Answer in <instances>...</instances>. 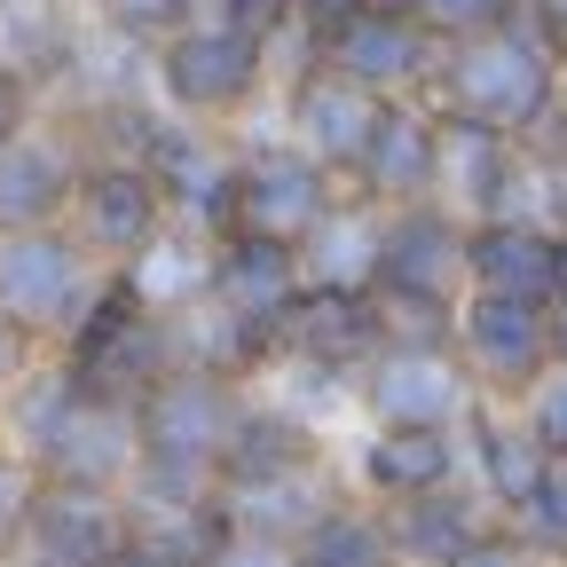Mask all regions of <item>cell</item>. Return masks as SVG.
Returning a JSON list of instances; mask_svg holds the SVG:
<instances>
[{"label":"cell","instance_id":"6da1fadb","mask_svg":"<svg viewBox=\"0 0 567 567\" xmlns=\"http://www.w3.org/2000/svg\"><path fill=\"white\" fill-rule=\"evenodd\" d=\"M425 103H442V111H465L496 134H513L528 142L551 103H559V48L536 32V17L520 9L513 24H496V32H473V40H450L442 48V71H434V95Z\"/></svg>","mask_w":567,"mask_h":567},{"label":"cell","instance_id":"7a4b0ae2","mask_svg":"<svg viewBox=\"0 0 567 567\" xmlns=\"http://www.w3.org/2000/svg\"><path fill=\"white\" fill-rule=\"evenodd\" d=\"M151 87L182 118H245L252 103L276 95V55L268 32L252 24H174L151 48Z\"/></svg>","mask_w":567,"mask_h":567},{"label":"cell","instance_id":"3957f363","mask_svg":"<svg viewBox=\"0 0 567 567\" xmlns=\"http://www.w3.org/2000/svg\"><path fill=\"white\" fill-rule=\"evenodd\" d=\"M55 354H63V371L80 379V394L134 410L142 394H151V386L174 371V331H166V316L142 308V300H134V284L111 268V276L95 284L87 316L55 339Z\"/></svg>","mask_w":567,"mask_h":567},{"label":"cell","instance_id":"277c9868","mask_svg":"<svg viewBox=\"0 0 567 567\" xmlns=\"http://www.w3.org/2000/svg\"><path fill=\"white\" fill-rule=\"evenodd\" d=\"M300 24V17H292ZM308 32V24H300ZM316 63L347 71V80H363L371 95H434V71H442V32L410 17L402 0H347L331 24L308 32Z\"/></svg>","mask_w":567,"mask_h":567},{"label":"cell","instance_id":"5b68a950","mask_svg":"<svg viewBox=\"0 0 567 567\" xmlns=\"http://www.w3.org/2000/svg\"><path fill=\"white\" fill-rule=\"evenodd\" d=\"M103 276L111 268L55 221L48 229H0V308H9L24 331H40V339H63L80 323Z\"/></svg>","mask_w":567,"mask_h":567},{"label":"cell","instance_id":"8992f818","mask_svg":"<svg viewBox=\"0 0 567 567\" xmlns=\"http://www.w3.org/2000/svg\"><path fill=\"white\" fill-rule=\"evenodd\" d=\"M339 174L316 166L292 134L276 126H252L237 142V229H260V237H284V245H300L323 213L339 205Z\"/></svg>","mask_w":567,"mask_h":567},{"label":"cell","instance_id":"52a82bcc","mask_svg":"<svg viewBox=\"0 0 567 567\" xmlns=\"http://www.w3.org/2000/svg\"><path fill=\"white\" fill-rule=\"evenodd\" d=\"M457 363L481 394L496 402H520L544 371H551V316L536 300H505V292H465L457 300Z\"/></svg>","mask_w":567,"mask_h":567},{"label":"cell","instance_id":"ba28073f","mask_svg":"<svg viewBox=\"0 0 567 567\" xmlns=\"http://www.w3.org/2000/svg\"><path fill=\"white\" fill-rule=\"evenodd\" d=\"M473 379L457 363V347H417L386 339L363 371H354V410L363 425H457L473 410Z\"/></svg>","mask_w":567,"mask_h":567},{"label":"cell","instance_id":"9c48e42d","mask_svg":"<svg viewBox=\"0 0 567 567\" xmlns=\"http://www.w3.org/2000/svg\"><path fill=\"white\" fill-rule=\"evenodd\" d=\"M166 221H174V205H166L158 174L142 158H87L80 189H71V205H63V229L80 237L95 260H111V268H126Z\"/></svg>","mask_w":567,"mask_h":567},{"label":"cell","instance_id":"30bf717a","mask_svg":"<svg viewBox=\"0 0 567 567\" xmlns=\"http://www.w3.org/2000/svg\"><path fill=\"white\" fill-rule=\"evenodd\" d=\"M379 111H386V95H371L363 80H347V71H331V63H308V71H292V80L276 87L284 134H292L316 166H331L339 182L363 166V142H371Z\"/></svg>","mask_w":567,"mask_h":567},{"label":"cell","instance_id":"8fae6325","mask_svg":"<svg viewBox=\"0 0 567 567\" xmlns=\"http://www.w3.org/2000/svg\"><path fill=\"white\" fill-rule=\"evenodd\" d=\"M87 174V151H80V126L71 118H24L0 134V229H48L63 221L71 189Z\"/></svg>","mask_w":567,"mask_h":567},{"label":"cell","instance_id":"7c38bea8","mask_svg":"<svg viewBox=\"0 0 567 567\" xmlns=\"http://www.w3.org/2000/svg\"><path fill=\"white\" fill-rule=\"evenodd\" d=\"M386 347V316L371 284H300V300L276 316V354H300L323 371H363Z\"/></svg>","mask_w":567,"mask_h":567},{"label":"cell","instance_id":"4fadbf2b","mask_svg":"<svg viewBox=\"0 0 567 567\" xmlns=\"http://www.w3.org/2000/svg\"><path fill=\"white\" fill-rule=\"evenodd\" d=\"M371 292H417V300H465V221L450 205L417 197L386 205V237H379V276Z\"/></svg>","mask_w":567,"mask_h":567},{"label":"cell","instance_id":"5bb4252c","mask_svg":"<svg viewBox=\"0 0 567 567\" xmlns=\"http://www.w3.org/2000/svg\"><path fill=\"white\" fill-rule=\"evenodd\" d=\"M134 544V513L126 496H103V488H40L32 505V528H24V567H118Z\"/></svg>","mask_w":567,"mask_h":567},{"label":"cell","instance_id":"9a60e30c","mask_svg":"<svg viewBox=\"0 0 567 567\" xmlns=\"http://www.w3.org/2000/svg\"><path fill=\"white\" fill-rule=\"evenodd\" d=\"M450 481H465L457 425H371L347 457V488L371 505H402V496L450 488Z\"/></svg>","mask_w":567,"mask_h":567},{"label":"cell","instance_id":"2e32d148","mask_svg":"<svg viewBox=\"0 0 567 567\" xmlns=\"http://www.w3.org/2000/svg\"><path fill=\"white\" fill-rule=\"evenodd\" d=\"M457 450H465V481L481 488L488 513H513L536 488V473L551 465V450L536 442L520 402H496V394H473V410L457 417Z\"/></svg>","mask_w":567,"mask_h":567},{"label":"cell","instance_id":"e0dca14e","mask_svg":"<svg viewBox=\"0 0 567 567\" xmlns=\"http://www.w3.org/2000/svg\"><path fill=\"white\" fill-rule=\"evenodd\" d=\"M32 465H40V481H55V488H103V496H126V481H134V465H142L134 410L80 394V402H71V417L55 425V442H48Z\"/></svg>","mask_w":567,"mask_h":567},{"label":"cell","instance_id":"ac0fdd59","mask_svg":"<svg viewBox=\"0 0 567 567\" xmlns=\"http://www.w3.org/2000/svg\"><path fill=\"white\" fill-rule=\"evenodd\" d=\"M434 134H442V111L425 95H386L371 142H363V166L347 174V189H363L371 205H417L434 197Z\"/></svg>","mask_w":567,"mask_h":567},{"label":"cell","instance_id":"d6986e66","mask_svg":"<svg viewBox=\"0 0 567 567\" xmlns=\"http://www.w3.org/2000/svg\"><path fill=\"white\" fill-rule=\"evenodd\" d=\"M465 292H505L551 308L559 292V221H473L465 229Z\"/></svg>","mask_w":567,"mask_h":567},{"label":"cell","instance_id":"ffe728a7","mask_svg":"<svg viewBox=\"0 0 567 567\" xmlns=\"http://www.w3.org/2000/svg\"><path fill=\"white\" fill-rule=\"evenodd\" d=\"M442 111V103H434ZM520 158V142L513 134H496L465 111H442V134H434V205H450L457 221H488L496 197H505V174Z\"/></svg>","mask_w":567,"mask_h":567},{"label":"cell","instance_id":"44dd1931","mask_svg":"<svg viewBox=\"0 0 567 567\" xmlns=\"http://www.w3.org/2000/svg\"><path fill=\"white\" fill-rule=\"evenodd\" d=\"M166 331H174V363L182 371L229 379V386H260L268 363H276V323H252V316H237L229 300H213V292L197 308L166 316Z\"/></svg>","mask_w":567,"mask_h":567},{"label":"cell","instance_id":"7402d4cb","mask_svg":"<svg viewBox=\"0 0 567 567\" xmlns=\"http://www.w3.org/2000/svg\"><path fill=\"white\" fill-rule=\"evenodd\" d=\"M339 496H347V465L316 457V465H292V473H268V481H221L213 488V513L229 528H260V536H292L300 544V528L316 513H331Z\"/></svg>","mask_w":567,"mask_h":567},{"label":"cell","instance_id":"603a6c76","mask_svg":"<svg viewBox=\"0 0 567 567\" xmlns=\"http://www.w3.org/2000/svg\"><path fill=\"white\" fill-rule=\"evenodd\" d=\"M300 245L284 237H260V229H229L213 237V300H229L237 316L252 323H276L284 308L300 300Z\"/></svg>","mask_w":567,"mask_h":567},{"label":"cell","instance_id":"cb8c5ba5","mask_svg":"<svg viewBox=\"0 0 567 567\" xmlns=\"http://www.w3.org/2000/svg\"><path fill=\"white\" fill-rule=\"evenodd\" d=\"M87 48V17L71 9V0H0V71L24 80L32 95L63 87L71 63Z\"/></svg>","mask_w":567,"mask_h":567},{"label":"cell","instance_id":"d4e9b609","mask_svg":"<svg viewBox=\"0 0 567 567\" xmlns=\"http://www.w3.org/2000/svg\"><path fill=\"white\" fill-rule=\"evenodd\" d=\"M386 513V536H394V559L402 567H450L496 513L481 505L473 481H450V488H425V496H402V505H379Z\"/></svg>","mask_w":567,"mask_h":567},{"label":"cell","instance_id":"484cf974","mask_svg":"<svg viewBox=\"0 0 567 567\" xmlns=\"http://www.w3.org/2000/svg\"><path fill=\"white\" fill-rule=\"evenodd\" d=\"M379 237H386V205H371L363 189H339V205L300 237V276L308 284H371Z\"/></svg>","mask_w":567,"mask_h":567},{"label":"cell","instance_id":"4316f807","mask_svg":"<svg viewBox=\"0 0 567 567\" xmlns=\"http://www.w3.org/2000/svg\"><path fill=\"white\" fill-rule=\"evenodd\" d=\"M118 276L134 284V300L151 308V316H182V308H197V300L213 292V237L166 221L151 245H142V252L118 268Z\"/></svg>","mask_w":567,"mask_h":567},{"label":"cell","instance_id":"83f0119b","mask_svg":"<svg viewBox=\"0 0 567 567\" xmlns=\"http://www.w3.org/2000/svg\"><path fill=\"white\" fill-rule=\"evenodd\" d=\"M300 567H394V536H386V513L371 505V496H339L331 513H316L300 528Z\"/></svg>","mask_w":567,"mask_h":567},{"label":"cell","instance_id":"f1b7e54d","mask_svg":"<svg viewBox=\"0 0 567 567\" xmlns=\"http://www.w3.org/2000/svg\"><path fill=\"white\" fill-rule=\"evenodd\" d=\"M505 520H513V528H520L551 567H567V457H551V465L536 473V488L520 496Z\"/></svg>","mask_w":567,"mask_h":567},{"label":"cell","instance_id":"f546056e","mask_svg":"<svg viewBox=\"0 0 567 567\" xmlns=\"http://www.w3.org/2000/svg\"><path fill=\"white\" fill-rule=\"evenodd\" d=\"M40 465L24 450H0V559L24 551V528H32V505H40Z\"/></svg>","mask_w":567,"mask_h":567},{"label":"cell","instance_id":"4dcf8cb0","mask_svg":"<svg viewBox=\"0 0 567 567\" xmlns=\"http://www.w3.org/2000/svg\"><path fill=\"white\" fill-rule=\"evenodd\" d=\"M410 17H425L442 40H473V32H496V24H513L528 0H402Z\"/></svg>","mask_w":567,"mask_h":567},{"label":"cell","instance_id":"1f68e13d","mask_svg":"<svg viewBox=\"0 0 567 567\" xmlns=\"http://www.w3.org/2000/svg\"><path fill=\"white\" fill-rule=\"evenodd\" d=\"M205 567H300V551H292V536H260V528H229L221 520L213 544H205Z\"/></svg>","mask_w":567,"mask_h":567},{"label":"cell","instance_id":"d6a6232c","mask_svg":"<svg viewBox=\"0 0 567 567\" xmlns=\"http://www.w3.org/2000/svg\"><path fill=\"white\" fill-rule=\"evenodd\" d=\"M520 417L536 425V442H544L551 457H567V363H551V371L520 394Z\"/></svg>","mask_w":567,"mask_h":567},{"label":"cell","instance_id":"836d02e7","mask_svg":"<svg viewBox=\"0 0 567 567\" xmlns=\"http://www.w3.org/2000/svg\"><path fill=\"white\" fill-rule=\"evenodd\" d=\"M95 24L142 40V48H158L174 24H182V0H95Z\"/></svg>","mask_w":567,"mask_h":567},{"label":"cell","instance_id":"e575fe53","mask_svg":"<svg viewBox=\"0 0 567 567\" xmlns=\"http://www.w3.org/2000/svg\"><path fill=\"white\" fill-rule=\"evenodd\" d=\"M450 567H551V559H544V551H536V544H528L505 513H496V520H488V528H481V536H473Z\"/></svg>","mask_w":567,"mask_h":567},{"label":"cell","instance_id":"d590c367","mask_svg":"<svg viewBox=\"0 0 567 567\" xmlns=\"http://www.w3.org/2000/svg\"><path fill=\"white\" fill-rule=\"evenodd\" d=\"M292 17V0H182V24H252V32H276Z\"/></svg>","mask_w":567,"mask_h":567},{"label":"cell","instance_id":"8d00e7d4","mask_svg":"<svg viewBox=\"0 0 567 567\" xmlns=\"http://www.w3.org/2000/svg\"><path fill=\"white\" fill-rule=\"evenodd\" d=\"M32 363H40V331H24L9 308H0V402L32 379Z\"/></svg>","mask_w":567,"mask_h":567},{"label":"cell","instance_id":"74e56055","mask_svg":"<svg viewBox=\"0 0 567 567\" xmlns=\"http://www.w3.org/2000/svg\"><path fill=\"white\" fill-rule=\"evenodd\" d=\"M528 17H536V32L559 48V63H567V0H528Z\"/></svg>","mask_w":567,"mask_h":567},{"label":"cell","instance_id":"f35d334b","mask_svg":"<svg viewBox=\"0 0 567 567\" xmlns=\"http://www.w3.org/2000/svg\"><path fill=\"white\" fill-rule=\"evenodd\" d=\"M544 316H551V363H567V292H559Z\"/></svg>","mask_w":567,"mask_h":567},{"label":"cell","instance_id":"ab89813d","mask_svg":"<svg viewBox=\"0 0 567 567\" xmlns=\"http://www.w3.org/2000/svg\"><path fill=\"white\" fill-rule=\"evenodd\" d=\"M551 213H559V229H567V158H551Z\"/></svg>","mask_w":567,"mask_h":567},{"label":"cell","instance_id":"60d3db41","mask_svg":"<svg viewBox=\"0 0 567 567\" xmlns=\"http://www.w3.org/2000/svg\"><path fill=\"white\" fill-rule=\"evenodd\" d=\"M559 292H567V229H559ZM559 292H551V300H559Z\"/></svg>","mask_w":567,"mask_h":567},{"label":"cell","instance_id":"b9f144b4","mask_svg":"<svg viewBox=\"0 0 567 567\" xmlns=\"http://www.w3.org/2000/svg\"><path fill=\"white\" fill-rule=\"evenodd\" d=\"M551 118H559V126H567V63H559V111H551Z\"/></svg>","mask_w":567,"mask_h":567},{"label":"cell","instance_id":"7bdbcfd3","mask_svg":"<svg viewBox=\"0 0 567 567\" xmlns=\"http://www.w3.org/2000/svg\"><path fill=\"white\" fill-rule=\"evenodd\" d=\"M394 567H402V559H394Z\"/></svg>","mask_w":567,"mask_h":567},{"label":"cell","instance_id":"ee69618b","mask_svg":"<svg viewBox=\"0 0 567 567\" xmlns=\"http://www.w3.org/2000/svg\"><path fill=\"white\" fill-rule=\"evenodd\" d=\"M17 567H24V559H17Z\"/></svg>","mask_w":567,"mask_h":567}]
</instances>
